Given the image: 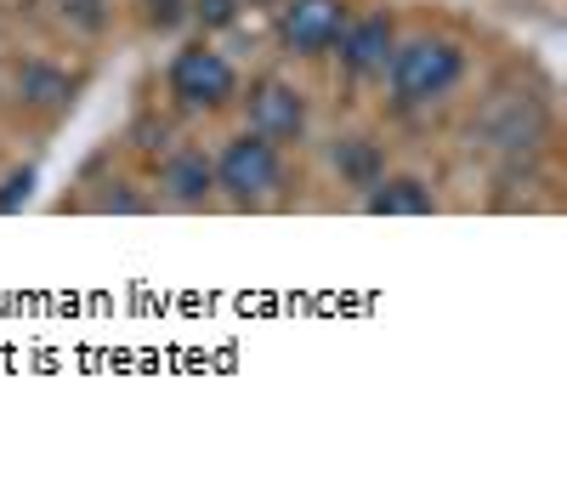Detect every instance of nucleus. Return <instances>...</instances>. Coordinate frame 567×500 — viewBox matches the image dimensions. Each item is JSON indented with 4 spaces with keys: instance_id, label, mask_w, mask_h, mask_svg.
I'll use <instances>...</instances> for the list:
<instances>
[{
    "instance_id": "nucleus-10",
    "label": "nucleus",
    "mask_w": 567,
    "mask_h": 500,
    "mask_svg": "<svg viewBox=\"0 0 567 500\" xmlns=\"http://www.w3.org/2000/svg\"><path fill=\"white\" fill-rule=\"evenodd\" d=\"M34 182H40V171H34V165H12L7 176H0V216L23 211V205L34 200Z\"/></svg>"
},
{
    "instance_id": "nucleus-7",
    "label": "nucleus",
    "mask_w": 567,
    "mask_h": 500,
    "mask_svg": "<svg viewBox=\"0 0 567 500\" xmlns=\"http://www.w3.org/2000/svg\"><path fill=\"white\" fill-rule=\"evenodd\" d=\"M159 200L176 211H205L216 200V165L205 149H176L159 165Z\"/></svg>"
},
{
    "instance_id": "nucleus-12",
    "label": "nucleus",
    "mask_w": 567,
    "mask_h": 500,
    "mask_svg": "<svg viewBox=\"0 0 567 500\" xmlns=\"http://www.w3.org/2000/svg\"><path fill=\"white\" fill-rule=\"evenodd\" d=\"M245 7H278V0H245Z\"/></svg>"
},
{
    "instance_id": "nucleus-13",
    "label": "nucleus",
    "mask_w": 567,
    "mask_h": 500,
    "mask_svg": "<svg viewBox=\"0 0 567 500\" xmlns=\"http://www.w3.org/2000/svg\"><path fill=\"white\" fill-rule=\"evenodd\" d=\"M142 7H148V0H142Z\"/></svg>"
},
{
    "instance_id": "nucleus-6",
    "label": "nucleus",
    "mask_w": 567,
    "mask_h": 500,
    "mask_svg": "<svg viewBox=\"0 0 567 500\" xmlns=\"http://www.w3.org/2000/svg\"><path fill=\"white\" fill-rule=\"evenodd\" d=\"M398 18L392 12H363V18H347L341 40H336V58L347 69V80H386V63L398 52Z\"/></svg>"
},
{
    "instance_id": "nucleus-8",
    "label": "nucleus",
    "mask_w": 567,
    "mask_h": 500,
    "mask_svg": "<svg viewBox=\"0 0 567 500\" xmlns=\"http://www.w3.org/2000/svg\"><path fill=\"white\" fill-rule=\"evenodd\" d=\"M363 211L369 216H437V194L414 171H381L363 188Z\"/></svg>"
},
{
    "instance_id": "nucleus-1",
    "label": "nucleus",
    "mask_w": 567,
    "mask_h": 500,
    "mask_svg": "<svg viewBox=\"0 0 567 500\" xmlns=\"http://www.w3.org/2000/svg\"><path fill=\"white\" fill-rule=\"evenodd\" d=\"M465 45L449 34H409L398 40V52L386 63V85L398 109H437L449 103L465 80Z\"/></svg>"
},
{
    "instance_id": "nucleus-5",
    "label": "nucleus",
    "mask_w": 567,
    "mask_h": 500,
    "mask_svg": "<svg viewBox=\"0 0 567 500\" xmlns=\"http://www.w3.org/2000/svg\"><path fill=\"white\" fill-rule=\"evenodd\" d=\"M245 109H250V131L267 136V143H278V149L301 143L307 125H312L307 91L290 85V80H278V74H267V80H256V85L245 91Z\"/></svg>"
},
{
    "instance_id": "nucleus-2",
    "label": "nucleus",
    "mask_w": 567,
    "mask_h": 500,
    "mask_svg": "<svg viewBox=\"0 0 567 500\" xmlns=\"http://www.w3.org/2000/svg\"><path fill=\"white\" fill-rule=\"evenodd\" d=\"M216 165V200H227L233 211H261L284 194V176H290V165H284V149L267 143V136H256L250 125L239 136H227V143L210 154Z\"/></svg>"
},
{
    "instance_id": "nucleus-9",
    "label": "nucleus",
    "mask_w": 567,
    "mask_h": 500,
    "mask_svg": "<svg viewBox=\"0 0 567 500\" xmlns=\"http://www.w3.org/2000/svg\"><path fill=\"white\" fill-rule=\"evenodd\" d=\"M329 160H336V171L352 182V188H369V182L386 171L381 149H374L369 136H336V149H329Z\"/></svg>"
},
{
    "instance_id": "nucleus-3",
    "label": "nucleus",
    "mask_w": 567,
    "mask_h": 500,
    "mask_svg": "<svg viewBox=\"0 0 567 500\" xmlns=\"http://www.w3.org/2000/svg\"><path fill=\"white\" fill-rule=\"evenodd\" d=\"M165 91L187 114H221V109L239 103L245 80H239V69L227 63V52H216L210 40H187L165 63Z\"/></svg>"
},
{
    "instance_id": "nucleus-4",
    "label": "nucleus",
    "mask_w": 567,
    "mask_h": 500,
    "mask_svg": "<svg viewBox=\"0 0 567 500\" xmlns=\"http://www.w3.org/2000/svg\"><path fill=\"white\" fill-rule=\"evenodd\" d=\"M352 18V0H278V45L290 58H329Z\"/></svg>"
},
{
    "instance_id": "nucleus-11",
    "label": "nucleus",
    "mask_w": 567,
    "mask_h": 500,
    "mask_svg": "<svg viewBox=\"0 0 567 500\" xmlns=\"http://www.w3.org/2000/svg\"><path fill=\"white\" fill-rule=\"evenodd\" d=\"M239 12H245V0H187V18H194L205 34L233 29V23H239Z\"/></svg>"
}]
</instances>
